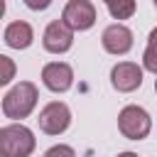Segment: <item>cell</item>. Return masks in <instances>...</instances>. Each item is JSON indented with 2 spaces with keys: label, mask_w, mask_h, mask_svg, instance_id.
<instances>
[{
  "label": "cell",
  "mask_w": 157,
  "mask_h": 157,
  "mask_svg": "<svg viewBox=\"0 0 157 157\" xmlns=\"http://www.w3.org/2000/svg\"><path fill=\"white\" fill-rule=\"evenodd\" d=\"M34 105H37V86L29 81H20L2 98V113L5 118H12V120L27 118L34 110Z\"/></svg>",
  "instance_id": "6da1fadb"
},
{
  "label": "cell",
  "mask_w": 157,
  "mask_h": 157,
  "mask_svg": "<svg viewBox=\"0 0 157 157\" xmlns=\"http://www.w3.org/2000/svg\"><path fill=\"white\" fill-rule=\"evenodd\" d=\"M34 150V135L25 125L0 128V157H29Z\"/></svg>",
  "instance_id": "7a4b0ae2"
},
{
  "label": "cell",
  "mask_w": 157,
  "mask_h": 157,
  "mask_svg": "<svg viewBox=\"0 0 157 157\" xmlns=\"http://www.w3.org/2000/svg\"><path fill=\"white\" fill-rule=\"evenodd\" d=\"M118 128L128 140H142V137H147V132L152 128V120H150L145 108L125 105L120 110V115H118Z\"/></svg>",
  "instance_id": "3957f363"
},
{
  "label": "cell",
  "mask_w": 157,
  "mask_h": 157,
  "mask_svg": "<svg viewBox=\"0 0 157 157\" xmlns=\"http://www.w3.org/2000/svg\"><path fill=\"white\" fill-rule=\"evenodd\" d=\"M39 128H42V132H47V135H59V132H64L66 128H69V123H71V110H69V105L66 103H59V101H52V103H47L42 110H39Z\"/></svg>",
  "instance_id": "277c9868"
},
{
  "label": "cell",
  "mask_w": 157,
  "mask_h": 157,
  "mask_svg": "<svg viewBox=\"0 0 157 157\" xmlns=\"http://www.w3.org/2000/svg\"><path fill=\"white\" fill-rule=\"evenodd\" d=\"M61 20L76 32L91 29L96 22V7L91 0H69L64 12H61Z\"/></svg>",
  "instance_id": "5b68a950"
},
{
  "label": "cell",
  "mask_w": 157,
  "mask_h": 157,
  "mask_svg": "<svg viewBox=\"0 0 157 157\" xmlns=\"http://www.w3.org/2000/svg\"><path fill=\"white\" fill-rule=\"evenodd\" d=\"M44 49L52 52V54H61V52H69L71 44H74V29L64 22V20H54L47 25L44 29V39H42Z\"/></svg>",
  "instance_id": "8992f818"
},
{
  "label": "cell",
  "mask_w": 157,
  "mask_h": 157,
  "mask_svg": "<svg viewBox=\"0 0 157 157\" xmlns=\"http://www.w3.org/2000/svg\"><path fill=\"white\" fill-rule=\"evenodd\" d=\"M110 83H113L115 91L130 93V91L142 86V69L137 64H132V61H120L110 71Z\"/></svg>",
  "instance_id": "52a82bcc"
},
{
  "label": "cell",
  "mask_w": 157,
  "mask_h": 157,
  "mask_svg": "<svg viewBox=\"0 0 157 157\" xmlns=\"http://www.w3.org/2000/svg\"><path fill=\"white\" fill-rule=\"evenodd\" d=\"M42 81H44V86H47L49 91L64 93V91H69L71 83H74V71H71V66L64 64V61H52V64H47V66L42 69Z\"/></svg>",
  "instance_id": "ba28073f"
},
{
  "label": "cell",
  "mask_w": 157,
  "mask_h": 157,
  "mask_svg": "<svg viewBox=\"0 0 157 157\" xmlns=\"http://www.w3.org/2000/svg\"><path fill=\"white\" fill-rule=\"evenodd\" d=\"M101 42H103V49L108 54H128L132 49V32L125 25L115 22V25H110V27L103 29Z\"/></svg>",
  "instance_id": "9c48e42d"
},
{
  "label": "cell",
  "mask_w": 157,
  "mask_h": 157,
  "mask_svg": "<svg viewBox=\"0 0 157 157\" xmlns=\"http://www.w3.org/2000/svg\"><path fill=\"white\" fill-rule=\"evenodd\" d=\"M5 44L12 47V49H27L32 44V27L22 20L10 22L5 27Z\"/></svg>",
  "instance_id": "30bf717a"
},
{
  "label": "cell",
  "mask_w": 157,
  "mask_h": 157,
  "mask_svg": "<svg viewBox=\"0 0 157 157\" xmlns=\"http://www.w3.org/2000/svg\"><path fill=\"white\" fill-rule=\"evenodd\" d=\"M142 66L152 74H157V27L150 32V39H147V49L142 54Z\"/></svg>",
  "instance_id": "8fae6325"
},
{
  "label": "cell",
  "mask_w": 157,
  "mask_h": 157,
  "mask_svg": "<svg viewBox=\"0 0 157 157\" xmlns=\"http://www.w3.org/2000/svg\"><path fill=\"white\" fill-rule=\"evenodd\" d=\"M108 12L115 20H128L135 15V0H110L108 2Z\"/></svg>",
  "instance_id": "7c38bea8"
},
{
  "label": "cell",
  "mask_w": 157,
  "mask_h": 157,
  "mask_svg": "<svg viewBox=\"0 0 157 157\" xmlns=\"http://www.w3.org/2000/svg\"><path fill=\"white\" fill-rule=\"evenodd\" d=\"M44 157H76V152L69 147V145H54L44 152Z\"/></svg>",
  "instance_id": "4fadbf2b"
},
{
  "label": "cell",
  "mask_w": 157,
  "mask_h": 157,
  "mask_svg": "<svg viewBox=\"0 0 157 157\" xmlns=\"http://www.w3.org/2000/svg\"><path fill=\"white\" fill-rule=\"evenodd\" d=\"M0 61H2V76H0V83L5 86V83H10V78H12V71H15V66H12V61H10V56H0Z\"/></svg>",
  "instance_id": "5bb4252c"
},
{
  "label": "cell",
  "mask_w": 157,
  "mask_h": 157,
  "mask_svg": "<svg viewBox=\"0 0 157 157\" xmlns=\"http://www.w3.org/2000/svg\"><path fill=\"white\" fill-rule=\"evenodd\" d=\"M25 5L29 10H47L52 5V0H25Z\"/></svg>",
  "instance_id": "9a60e30c"
},
{
  "label": "cell",
  "mask_w": 157,
  "mask_h": 157,
  "mask_svg": "<svg viewBox=\"0 0 157 157\" xmlns=\"http://www.w3.org/2000/svg\"><path fill=\"white\" fill-rule=\"evenodd\" d=\"M118 157H137V155H135V152H120Z\"/></svg>",
  "instance_id": "2e32d148"
},
{
  "label": "cell",
  "mask_w": 157,
  "mask_h": 157,
  "mask_svg": "<svg viewBox=\"0 0 157 157\" xmlns=\"http://www.w3.org/2000/svg\"><path fill=\"white\" fill-rule=\"evenodd\" d=\"M152 2H155V7H157V0H152Z\"/></svg>",
  "instance_id": "e0dca14e"
},
{
  "label": "cell",
  "mask_w": 157,
  "mask_h": 157,
  "mask_svg": "<svg viewBox=\"0 0 157 157\" xmlns=\"http://www.w3.org/2000/svg\"><path fill=\"white\" fill-rule=\"evenodd\" d=\"M155 91H157V81H155Z\"/></svg>",
  "instance_id": "ac0fdd59"
},
{
  "label": "cell",
  "mask_w": 157,
  "mask_h": 157,
  "mask_svg": "<svg viewBox=\"0 0 157 157\" xmlns=\"http://www.w3.org/2000/svg\"><path fill=\"white\" fill-rule=\"evenodd\" d=\"M108 2H110V0H105V5H108Z\"/></svg>",
  "instance_id": "d6986e66"
}]
</instances>
